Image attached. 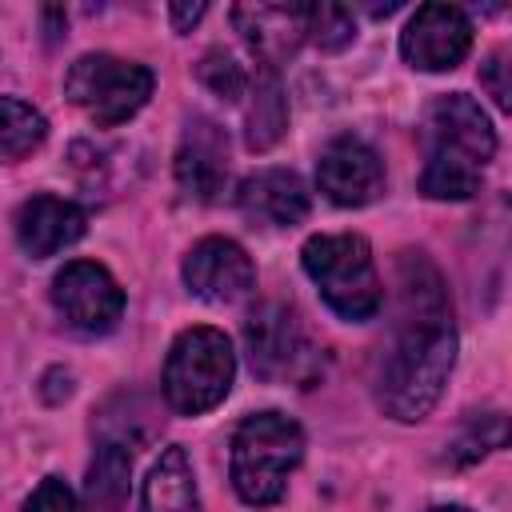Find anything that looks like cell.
<instances>
[{"mask_svg":"<svg viewBox=\"0 0 512 512\" xmlns=\"http://www.w3.org/2000/svg\"><path fill=\"white\" fill-rule=\"evenodd\" d=\"M396 336L380 364V408L404 424L424 420L456 360V324L444 276L424 252H404L396 264Z\"/></svg>","mask_w":512,"mask_h":512,"instance_id":"obj_1","label":"cell"},{"mask_svg":"<svg viewBox=\"0 0 512 512\" xmlns=\"http://www.w3.org/2000/svg\"><path fill=\"white\" fill-rule=\"evenodd\" d=\"M424 152L428 160L420 172V192L428 200L476 196L484 164L496 156V132L488 112L464 92L436 96L424 116Z\"/></svg>","mask_w":512,"mask_h":512,"instance_id":"obj_2","label":"cell"},{"mask_svg":"<svg viewBox=\"0 0 512 512\" xmlns=\"http://www.w3.org/2000/svg\"><path fill=\"white\" fill-rule=\"evenodd\" d=\"M304 460V428L284 412L244 416L232 432V488L244 504L268 508L284 496L288 472Z\"/></svg>","mask_w":512,"mask_h":512,"instance_id":"obj_3","label":"cell"},{"mask_svg":"<svg viewBox=\"0 0 512 512\" xmlns=\"http://www.w3.org/2000/svg\"><path fill=\"white\" fill-rule=\"evenodd\" d=\"M300 264L324 304L340 320H372L384 304V288L376 276V260L364 236L356 232H336V236H312L300 248Z\"/></svg>","mask_w":512,"mask_h":512,"instance_id":"obj_4","label":"cell"},{"mask_svg":"<svg viewBox=\"0 0 512 512\" xmlns=\"http://www.w3.org/2000/svg\"><path fill=\"white\" fill-rule=\"evenodd\" d=\"M236 376V352L220 328H184L164 360V400L180 416L216 408Z\"/></svg>","mask_w":512,"mask_h":512,"instance_id":"obj_5","label":"cell"},{"mask_svg":"<svg viewBox=\"0 0 512 512\" xmlns=\"http://www.w3.org/2000/svg\"><path fill=\"white\" fill-rule=\"evenodd\" d=\"M244 348H248L252 372L260 380H268V384H300V388H308L324 368V352L308 336L300 312L280 304V300H264L260 308L248 312Z\"/></svg>","mask_w":512,"mask_h":512,"instance_id":"obj_6","label":"cell"},{"mask_svg":"<svg viewBox=\"0 0 512 512\" xmlns=\"http://www.w3.org/2000/svg\"><path fill=\"white\" fill-rule=\"evenodd\" d=\"M152 84L156 80L144 64L120 60L112 52H88L68 68L64 96L100 128H116L148 104Z\"/></svg>","mask_w":512,"mask_h":512,"instance_id":"obj_7","label":"cell"},{"mask_svg":"<svg viewBox=\"0 0 512 512\" xmlns=\"http://www.w3.org/2000/svg\"><path fill=\"white\" fill-rule=\"evenodd\" d=\"M52 304L68 328L84 336L112 332L124 316V288L96 260H72L52 280Z\"/></svg>","mask_w":512,"mask_h":512,"instance_id":"obj_8","label":"cell"},{"mask_svg":"<svg viewBox=\"0 0 512 512\" xmlns=\"http://www.w3.org/2000/svg\"><path fill=\"white\" fill-rule=\"evenodd\" d=\"M400 52L420 72H448L472 52V20L456 4H424L408 20Z\"/></svg>","mask_w":512,"mask_h":512,"instance_id":"obj_9","label":"cell"},{"mask_svg":"<svg viewBox=\"0 0 512 512\" xmlns=\"http://www.w3.org/2000/svg\"><path fill=\"white\" fill-rule=\"evenodd\" d=\"M316 184L340 208H364L384 192V164L360 136H336L316 156Z\"/></svg>","mask_w":512,"mask_h":512,"instance_id":"obj_10","label":"cell"},{"mask_svg":"<svg viewBox=\"0 0 512 512\" xmlns=\"http://www.w3.org/2000/svg\"><path fill=\"white\" fill-rule=\"evenodd\" d=\"M184 284L192 296H200L208 304H232L252 292L256 268H252V256L236 240L204 236L184 256Z\"/></svg>","mask_w":512,"mask_h":512,"instance_id":"obj_11","label":"cell"},{"mask_svg":"<svg viewBox=\"0 0 512 512\" xmlns=\"http://www.w3.org/2000/svg\"><path fill=\"white\" fill-rule=\"evenodd\" d=\"M176 184L184 196L212 204L228 184V136L216 120L192 116L176 148Z\"/></svg>","mask_w":512,"mask_h":512,"instance_id":"obj_12","label":"cell"},{"mask_svg":"<svg viewBox=\"0 0 512 512\" xmlns=\"http://www.w3.org/2000/svg\"><path fill=\"white\" fill-rule=\"evenodd\" d=\"M84 228H88L84 208L72 200H60V196H32L16 212V240L36 260L76 244L84 236Z\"/></svg>","mask_w":512,"mask_h":512,"instance_id":"obj_13","label":"cell"},{"mask_svg":"<svg viewBox=\"0 0 512 512\" xmlns=\"http://www.w3.org/2000/svg\"><path fill=\"white\" fill-rule=\"evenodd\" d=\"M236 200H240L244 216L260 220V224H272V228H292L312 208L308 188L292 168H260V172H252L240 184Z\"/></svg>","mask_w":512,"mask_h":512,"instance_id":"obj_14","label":"cell"},{"mask_svg":"<svg viewBox=\"0 0 512 512\" xmlns=\"http://www.w3.org/2000/svg\"><path fill=\"white\" fill-rule=\"evenodd\" d=\"M304 20H308V4H240V8H232V24L240 28V36L252 44L260 64H268V68H276V60H284L304 40Z\"/></svg>","mask_w":512,"mask_h":512,"instance_id":"obj_15","label":"cell"},{"mask_svg":"<svg viewBox=\"0 0 512 512\" xmlns=\"http://www.w3.org/2000/svg\"><path fill=\"white\" fill-rule=\"evenodd\" d=\"M288 128V104L276 68L260 64L248 80V112H244V144L252 152H268Z\"/></svg>","mask_w":512,"mask_h":512,"instance_id":"obj_16","label":"cell"},{"mask_svg":"<svg viewBox=\"0 0 512 512\" xmlns=\"http://www.w3.org/2000/svg\"><path fill=\"white\" fill-rule=\"evenodd\" d=\"M140 512H200L196 500V480L184 448H164L160 460L152 464L144 492H140Z\"/></svg>","mask_w":512,"mask_h":512,"instance_id":"obj_17","label":"cell"},{"mask_svg":"<svg viewBox=\"0 0 512 512\" xmlns=\"http://www.w3.org/2000/svg\"><path fill=\"white\" fill-rule=\"evenodd\" d=\"M88 500L96 512H124L128 492H132V456L128 444L116 440H100L92 464H88Z\"/></svg>","mask_w":512,"mask_h":512,"instance_id":"obj_18","label":"cell"},{"mask_svg":"<svg viewBox=\"0 0 512 512\" xmlns=\"http://www.w3.org/2000/svg\"><path fill=\"white\" fill-rule=\"evenodd\" d=\"M44 136H48V124L32 104L0 96V164L24 160L44 144Z\"/></svg>","mask_w":512,"mask_h":512,"instance_id":"obj_19","label":"cell"},{"mask_svg":"<svg viewBox=\"0 0 512 512\" xmlns=\"http://www.w3.org/2000/svg\"><path fill=\"white\" fill-rule=\"evenodd\" d=\"M304 36L324 48V52H340L352 44L356 36V20L344 4H308V20H304Z\"/></svg>","mask_w":512,"mask_h":512,"instance_id":"obj_20","label":"cell"},{"mask_svg":"<svg viewBox=\"0 0 512 512\" xmlns=\"http://www.w3.org/2000/svg\"><path fill=\"white\" fill-rule=\"evenodd\" d=\"M196 76H200V84H208L220 100H240V96H248V72L236 64V56H228V52H220V48H212V52L196 64Z\"/></svg>","mask_w":512,"mask_h":512,"instance_id":"obj_21","label":"cell"},{"mask_svg":"<svg viewBox=\"0 0 512 512\" xmlns=\"http://www.w3.org/2000/svg\"><path fill=\"white\" fill-rule=\"evenodd\" d=\"M500 444H504V416H500V412H488V416H480V420L472 424L468 436H460V440L448 448V456H452L456 464H468V460H476V456H484V452H492V448H500Z\"/></svg>","mask_w":512,"mask_h":512,"instance_id":"obj_22","label":"cell"},{"mask_svg":"<svg viewBox=\"0 0 512 512\" xmlns=\"http://www.w3.org/2000/svg\"><path fill=\"white\" fill-rule=\"evenodd\" d=\"M20 512H84V504H80V496H76L64 480L48 476V480L36 484V492L24 500Z\"/></svg>","mask_w":512,"mask_h":512,"instance_id":"obj_23","label":"cell"},{"mask_svg":"<svg viewBox=\"0 0 512 512\" xmlns=\"http://www.w3.org/2000/svg\"><path fill=\"white\" fill-rule=\"evenodd\" d=\"M480 80H484L488 96L496 100V108H508V96H512V88H508V52H492L488 64L480 68Z\"/></svg>","mask_w":512,"mask_h":512,"instance_id":"obj_24","label":"cell"},{"mask_svg":"<svg viewBox=\"0 0 512 512\" xmlns=\"http://www.w3.org/2000/svg\"><path fill=\"white\" fill-rule=\"evenodd\" d=\"M200 16H204V4H168V20L176 32H188Z\"/></svg>","mask_w":512,"mask_h":512,"instance_id":"obj_25","label":"cell"},{"mask_svg":"<svg viewBox=\"0 0 512 512\" xmlns=\"http://www.w3.org/2000/svg\"><path fill=\"white\" fill-rule=\"evenodd\" d=\"M428 512H468V508H460V504H444V508H428Z\"/></svg>","mask_w":512,"mask_h":512,"instance_id":"obj_26","label":"cell"}]
</instances>
